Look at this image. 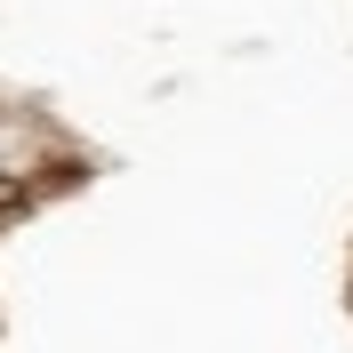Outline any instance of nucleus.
<instances>
[{"label":"nucleus","mask_w":353,"mask_h":353,"mask_svg":"<svg viewBox=\"0 0 353 353\" xmlns=\"http://www.w3.org/2000/svg\"><path fill=\"white\" fill-rule=\"evenodd\" d=\"M32 185H41V193H81V185H88V169H81V161H48Z\"/></svg>","instance_id":"obj_1"},{"label":"nucleus","mask_w":353,"mask_h":353,"mask_svg":"<svg viewBox=\"0 0 353 353\" xmlns=\"http://www.w3.org/2000/svg\"><path fill=\"white\" fill-rule=\"evenodd\" d=\"M24 209H32V185H17V176H0V225H17Z\"/></svg>","instance_id":"obj_2"}]
</instances>
